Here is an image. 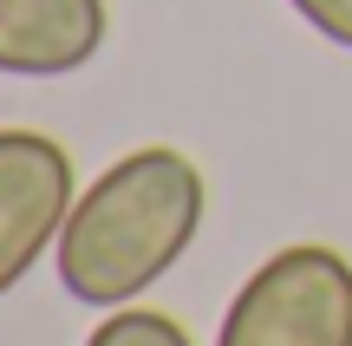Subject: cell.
Segmentation results:
<instances>
[{
    "label": "cell",
    "mask_w": 352,
    "mask_h": 346,
    "mask_svg": "<svg viewBox=\"0 0 352 346\" xmlns=\"http://www.w3.org/2000/svg\"><path fill=\"white\" fill-rule=\"evenodd\" d=\"M72 196V157L46 131H0V294H13L39 255H52Z\"/></svg>",
    "instance_id": "3"
},
{
    "label": "cell",
    "mask_w": 352,
    "mask_h": 346,
    "mask_svg": "<svg viewBox=\"0 0 352 346\" xmlns=\"http://www.w3.org/2000/svg\"><path fill=\"white\" fill-rule=\"evenodd\" d=\"M202 170L176 144H144V151L104 164L65 209V229L52 242L59 288L78 307H131L189 255L202 229Z\"/></svg>",
    "instance_id": "1"
},
{
    "label": "cell",
    "mask_w": 352,
    "mask_h": 346,
    "mask_svg": "<svg viewBox=\"0 0 352 346\" xmlns=\"http://www.w3.org/2000/svg\"><path fill=\"white\" fill-rule=\"evenodd\" d=\"M287 7L300 13L320 39H333V46L352 52V0H287Z\"/></svg>",
    "instance_id": "6"
},
{
    "label": "cell",
    "mask_w": 352,
    "mask_h": 346,
    "mask_svg": "<svg viewBox=\"0 0 352 346\" xmlns=\"http://www.w3.org/2000/svg\"><path fill=\"white\" fill-rule=\"evenodd\" d=\"M104 26V0H0V72L65 78L98 59Z\"/></svg>",
    "instance_id": "4"
},
{
    "label": "cell",
    "mask_w": 352,
    "mask_h": 346,
    "mask_svg": "<svg viewBox=\"0 0 352 346\" xmlns=\"http://www.w3.org/2000/svg\"><path fill=\"white\" fill-rule=\"evenodd\" d=\"M215 346H352V261L294 242L235 288Z\"/></svg>",
    "instance_id": "2"
},
{
    "label": "cell",
    "mask_w": 352,
    "mask_h": 346,
    "mask_svg": "<svg viewBox=\"0 0 352 346\" xmlns=\"http://www.w3.org/2000/svg\"><path fill=\"white\" fill-rule=\"evenodd\" d=\"M85 346H189V334L170 321V314L151 307H111L98 327L85 334Z\"/></svg>",
    "instance_id": "5"
}]
</instances>
